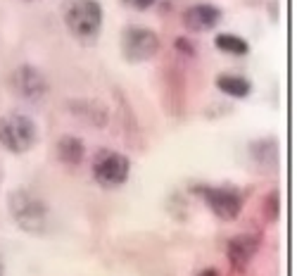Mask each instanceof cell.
Returning <instances> with one entry per match:
<instances>
[{
	"instance_id": "17",
	"label": "cell",
	"mask_w": 297,
	"mask_h": 276,
	"mask_svg": "<svg viewBox=\"0 0 297 276\" xmlns=\"http://www.w3.org/2000/svg\"><path fill=\"white\" fill-rule=\"evenodd\" d=\"M0 184H3V172H0Z\"/></svg>"
},
{
	"instance_id": "14",
	"label": "cell",
	"mask_w": 297,
	"mask_h": 276,
	"mask_svg": "<svg viewBox=\"0 0 297 276\" xmlns=\"http://www.w3.org/2000/svg\"><path fill=\"white\" fill-rule=\"evenodd\" d=\"M128 8H133V10H150L157 3V0H124Z\"/></svg>"
},
{
	"instance_id": "7",
	"label": "cell",
	"mask_w": 297,
	"mask_h": 276,
	"mask_svg": "<svg viewBox=\"0 0 297 276\" xmlns=\"http://www.w3.org/2000/svg\"><path fill=\"white\" fill-rule=\"evenodd\" d=\"M131 174V160L121 153H102L93 162V179L102 188H119Z\"/></svg>"
},
{
	"instance_id": "8",
	"label": "cell",
	"mask_w": 297,
	"mask_h": 276,
	"mask_svg": "<svg viewBox=\"0 0 297 276\" xmlns=\"http://www.w3.org/2000/svg\"><path fill=\"white\" fill-rule=\"evenodd\" d=\"M257 250H259V236H254V233H238V236H233L228 240L226 257L231 262V267L243 271V269L250 267V262L257 255Z\"/></svg>"
},
{
	"instance_id": "15",
	"label": "cell",
	"mask_w": 297,
	"mask_h": 276,
	"mask_svg": "<svg viewBox=\"0 0 297 276\" xmlns=\"http://www.w3.org/2000/svg\"><path fill=\"white\" fill-rule=\"evenodd\" d=\"M198 276H219V271H216V269H202Z\"/></svg>"
},
{
	"instance_id": "1",
	"label": "cell",
	"mask_w": 297,
	"mask_h": 276,
	"mask_svg": "<svg viewBox=\"0 0 297 276\" xmlns=\"http://www.w3.org/2000/svg\"><path fill=\"white\" fill-rule=\"evenodd\" d=\"M8 210L22 231L43 236L50 229V207L29 188H12L8 193Z\"/></svg>"
},
{
	"instance_id": "11",
	"label": "cell",
	"mask_w": 297,
	"mask_h": 276,
	"mask_svg": "<svg viewBox=\"0 0 297 276\" xmlns=\"http://www.w3.org/2000/svg\"><path fill=\"white\" fill-rule=\"evenodd\" d=\"M216 88L231 98H247L252 93V83L247 81L245 76H238V74H221L216 76Z\"/></svg>"
},
{
	"instance_id": "2",
	"label": "cell",
	"mask_w": 297,
	"mask_h": 276,
	"mask_svg": "<svg viewBox=\"0 0 297 276\" xmlns=\"http://www.w3.org/2000/svg\"><path fill=\"white\" fill-rule=\"evenodd\" d=\"M64 27L79 41H93L98 38L102 29V5L98 0H67L62 10Z\"/></svg>"
},
{
	"instance_id": "16",
	"label": "cell",
	"mask_w": 297,
	"mask_h": 276,
	"mask_svg": "<svg viewBox=\"0 0 297 276\" xmlns=\"http://www.w3.org/2000/svg\"><path fill=\"white\" fill-rule=\"evenodd\" d=\"M5 274V264H3V257H0V276Z\"/></svg>"
},
{
	"instance_id": "10",
	"label": "cell",
	"mask_w": 297,
	"mask_h": 276,
	"mask_svg": "<svg viewBox=\"0 0 297 276\" xmlns=\"http://www.w3.org/2000/svg\"><path fill=\"white\" fill-rule=\"evenodd\" d=\"M83 155H86V148H83V141L76 136H62L57 141V157L60 162L69 167H76L81 165Z\"/></svg>"
},
{
	"instance_id": "5",
	"label": "cell",
	"mask_w": 297,
	"mask_h": 276,
	"mask_svg": "<svg viewBox=\"0 0 297 276\" xmlns=\"http://www.w3.org/2000/svg\"><path fill=\"white\" fill-rule=\"evenodd\" d=\"M195 193L224 221H233L243 210V195L231 186H198Z\"/></svg>"
},
{
	"instance_id": "13",
	"label": "cell",
	"mask_w": 297,
	"mask_h": 276,
	"mask_svg": "<svg viewBox=\"0 0 297 276\" xmlns=\"http://www.w3.org/2000/svg\"><path fill=\"white\" fill-rule=\"evenodd\" d=\"M264 205H266V210L271 207V221L278 219V212H280V200H278V191H271V195H266V200H264Z\"/></svg>"
},
{
	"instance_id": "12",
	"label": "cell",
	"mask_w": 297,
	"mask_h": 276,
	"mask_svg": "<svg viewBox=\"0 0 297 276\" xmlns=\"http://www.w3.org/2000/svg\"><path fill=\"white\" fill-rule=\"evenodd\" d=\"M214 46L221 50V53H228V55H247L250 53V43L245 38L235 36V34H219L214 38Z\"/></svg>"
},
{
	"instance_id": "3",
	"label": "cell",
	"mask_w": 297,
	"mask_h": 276,
	"mask_svg": "<svg viewBox=\"0 0 297 276\" xmlns=\"http://www.w3.org/2000/svg\"><path fill=\"white\" fill-rule=\"evenodd\" d=\"M38 143V126L29 114L12 112L0 117V146L12 155H24Z\"/></svg>"
},
{
	"instance_id": "4",
	"label": "cell",
	"mask_w": 297,
	"mask_h": 276,
	"mask_svg": "<svg viewBox=\"0 0 297 276\" xmlns=\"http://www.w3.org/2000/svg\"><path fill=\"white\" fill-rule=\"evenodd\" d=\"M119 46H121V55L126 62H147L153 60L160 48H162V41L157 36V31L150 27H140V24H128L124 31H121V38H119Z\"/></svg>"
},
{
	"instance_id": "6",
	"label": "cell",
	"mask_w": 297,
	"mask_h": 276,
	"mask_svg": "<svg viewBox=\"0 0 297 276\" xmlns=\"http://www.w3.org/2000/svg\"><path fill=\"white\" fill-rule=\"evenodd\" d=\"M10 88L15 91L17 98L29 102H38L43 100L48 91H50V83L45 79V74L38 69L36 65H19L12 76H10Z\"/></svg>"
},
{
	"instance_id": "9",
	"label": "cell",
	"mask_w": 297,
	"mask_h": 276,
	"mask_svg": "<svg viewBox=\"0 0 297 276\" xmlns=\"http://www.w3.org/2000/svg\"><path fill=\"white\" fill-rule=\"evenodd\" d=\"M221 15H224L221 8H216L212 3H198L183 12V27L193 34H205L221 22Z\"/></svg>"
}]
</instances>
